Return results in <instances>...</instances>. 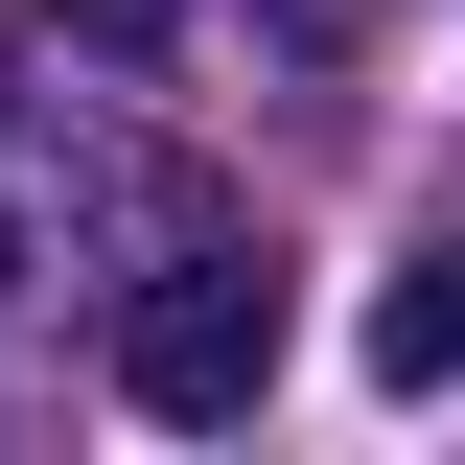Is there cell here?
<instances>
[{
	"label": "cell",
	"instance_id": "1",
	"mask_svg": "<svg viewBox=\"0 0 465 465\" xmlns=\"http://www.w3.org/2000/svg\"><path fill=\"white\" fill-rule=\"evenodd\" d=\"M116 396H140V419H256V396H280V256L186 232L163 280L116 302Z\"/></svg>",
	"mask_w": 465,
	"mask_h": 465
},
{
	"label": "cell",
	"instance_id": "2",
	"mask_svg": "<svg viewBox=\"0 0 465 465\" xmlns=\"http://www.w3.org/2000/svg\"><path fill=\"white\" fill-rule=\"evenodd\" d=\"M372 372H396V396H465V256H396V302H372Z\"/></svg>",
	"mask_w": 465,
	"mask_h": 465
},
{
	"label": "cell",
	"instance_id": "4",
	"mask_svg": "<svg viewBox=\"0 0 465 465\" xmlns=\"http://www.w3.org/2000/svg\"><path fill=\"white\" fill-rule=\"evenodd\" d=\"M0 280H24V232H0Z\"/></svg>",
	"mask_w": 465,
	"mask_h": 465
},
{
	"label": "cell",
	"instance_id": "3",
	"mask_svg": "<svg viewBox=\"0 0 465 465\" xmlns=\"http://www.w3.org/2000/svg\"><path fill=\"white\" fill-rule=\"evenodd\" d=\"M24 24H70V47H163L186 0H24Z\"/></svg>",
	"mask_w": 465,
	"mask_h": 465
}]
</instances>
